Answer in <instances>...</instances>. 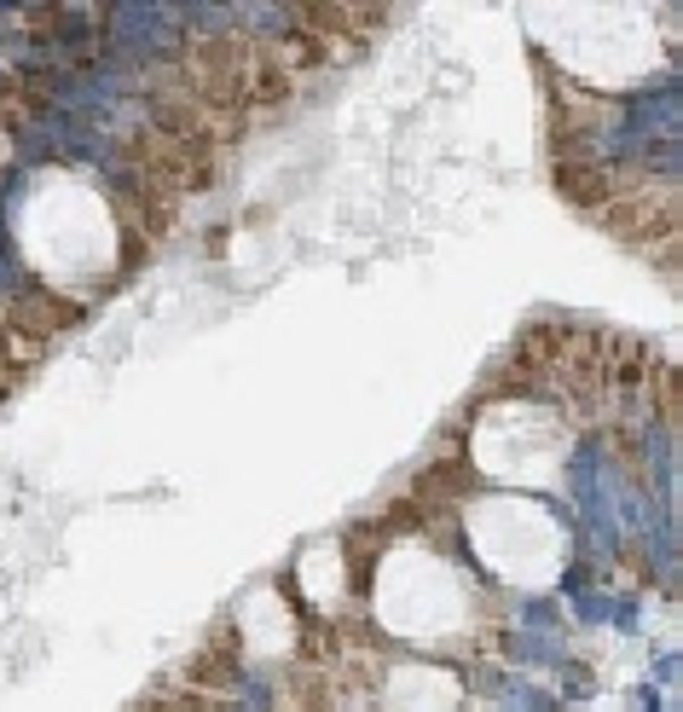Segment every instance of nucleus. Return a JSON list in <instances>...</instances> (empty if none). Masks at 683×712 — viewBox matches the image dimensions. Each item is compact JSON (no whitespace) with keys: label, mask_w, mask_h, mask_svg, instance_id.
<instances>
[{"label":"nucleus","mask_w":683,"mask_h":712,"mask_svg":"<svg viewBox=\"0 0 683 712\" xmlns=\"http://www.w3.org/2000/svg\"><path fill=\"white\" fill-rule=\"evenodd\" d=\"M666 683H677V654L672 649L654 654V690H666Z\"/></svg>","instance_id":"obj_2"},{"label":"nucleus","mask_w":683,"mask_h":712,"mask_svg":"<svg viewBox=\"0 0 683 712\" xmlns=\"http://www.w3.org/2000/svg\"><path fill=\"white\" fill-rule=\"evenodd\" d=\"M638 597H609V626L614 631H638Z\"/></svg>","instance_id":"obj_1"}]
</instances>
